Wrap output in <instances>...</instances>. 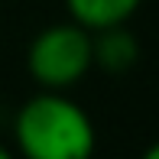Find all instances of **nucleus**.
<instances>
[{"mask_svg":"<svg viewBox=\"0 0 159 159\" xmlns=\"http://www.w3.org/2000/svg\"><path fill=\"white\" fill-rule=\"evenodd\" d=\"M0 159H10V149H7L3 143H0Z\"/></svg>","mask_w":159,"mask_h":159,"instance_id":"nucleus-5","label":"nucleus"},{"mask_svg":"<svg viewBox=\"0 0 159 159\" xmlns=\"http://www.w3.org/2000/svg\"><path fill=\"white\" fill-rule=\"evenodd\" d=\"M136 59H140V42L127 30V23L91 33V62H94L101 71L120 75V71L133 68Z\"/></svg>","mask_w":159,"mask_h":159,"instance_id":"nucleus-3","label":"nucleus"},{"mask_svg":"<svg viewBox=\"0 0 159 159\" xmlns=\"http://www.w3.org/2000/svg\"><path fill=\"white\" fill-rule=\"evenodd\" d=\"M140 3L143 0H65V10H68V20H75L88 33H98L107 26L130 23Z\"/></svg>","mask_w":159,"mask_h":159,"instance_id":"nucleus-4","label":"nucleus"},{"mask_svg":"<svg viewBox=\"0 0 159 159\" xmlns=\"http://www.w3.org/2000/svg\"><path fill=\"white\" fill-rule=\"evenodd\" d=\"M26 68L33 81L46 91H68L94 68L91 62V33L75 20L52 23L33 36L26 49Z\"/></svg>","mask_w":159,"mask_h":159,"instance_id":"nucleus-2","label":"nucleus"},{"mask_svg":"<svg viewBox=\"0 0 159 159\" xmlns=\"http://www.w3.org/2000/svg\"><path fill=\"white\" fill-rule=\"evenodd\" d=\"M13 143L26 159H88L98 146V133L78 101L65 91L39 88L13 117Z\"/></svg>","mask_w":159,"mask_h":159,"instance_id":"nucleus-1","label":"nucleus"}]
</instances>
